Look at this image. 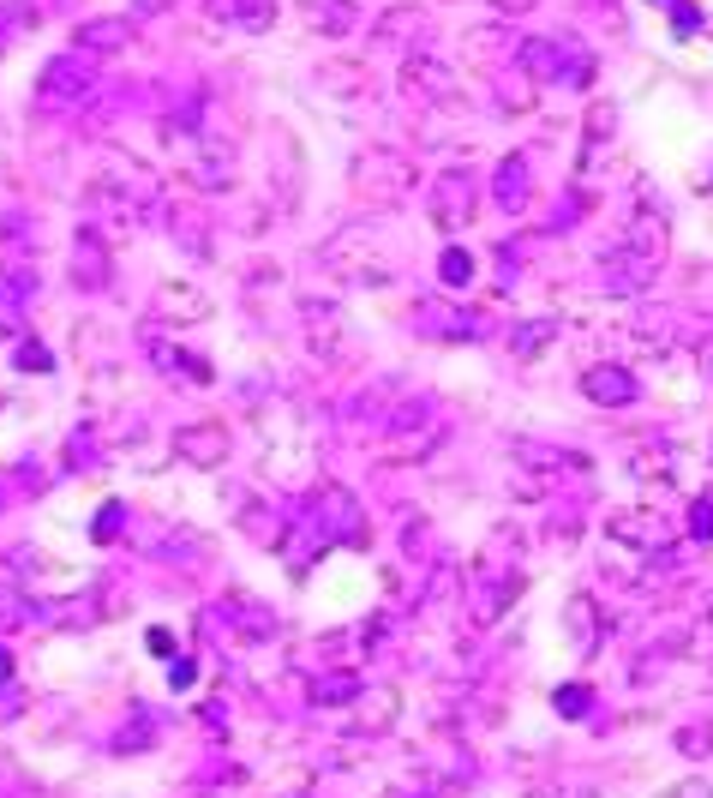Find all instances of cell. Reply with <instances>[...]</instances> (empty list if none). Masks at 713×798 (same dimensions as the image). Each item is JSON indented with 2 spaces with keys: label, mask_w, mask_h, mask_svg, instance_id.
I'll return each instance as SVG.
<instances>
[{
  "label": "cell",
  "mask_w": 713,
  "mask_h": 798,
  "mask_svg": "<svg viewBox=\"0 0 713 798\" xmlns=\"http://www.w3.org/2000/svg\"><path fill=\"white\" fill-rule=\"evenodd\" d=\"M6 673H13V660H6V648H0V679H6Z\"/></svg>",
  "instance_id": "obj_1"
}]
</instances>
